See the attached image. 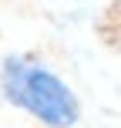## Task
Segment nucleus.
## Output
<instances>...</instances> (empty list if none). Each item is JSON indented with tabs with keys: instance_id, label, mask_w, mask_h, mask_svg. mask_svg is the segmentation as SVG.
I'll list each match as a JSON object with an SVG mask.
<instances>
[{
	"instance_id": "1",
	"label": "nucleus",
	"mask_w": 121,
	"mask_h": 128,
	"mask_svg": "<svg viewBox=\"0 0 121 128\" xmlns=\"http://www.w3.org/2000/svg\"><path fill=\"white\" fill-rule=\"evenodd\" d=\"M0 94L40 128H74L81 122L77 91L34 54H7L0 61Z\"/></svg>"
}]
</instances>
